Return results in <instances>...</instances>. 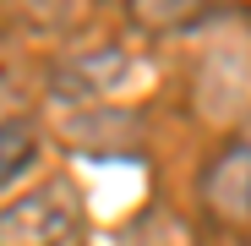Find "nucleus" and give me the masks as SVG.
<instances>
[{
	"instance_id": "f257e3e1",
	"label": "nucleus",
	"mask_w": 251,
	"mask_h": 246,
	"mask_svg": "<svg viewBox=\"0 0 251 246\" xmlns=\"http://www.w3.org/2000/svg\"><path fill=\"white\" fill-rule=\"evenodd\" d=\"M82 230V191L71 175H50L0 208V246H66Z\"/></svg>"
},
{
	"instance_id": "f03ea898",
	"label": "nucleus",
	"mask_w": 251,
	"mask_h": 246,
	"mask_svg": "<svg viewBox=\"0 0 251 246\" xmlns=\"http://www.w3.org/2000/svg\"><path fill=\"white\" fill-rule=\"evenodd\" d=\"M202 202L224 224H251V142H229L202 170Z\"/></svg>"
},
{
	"instance_id": "7ed1b4c3",
	"label": "nucleus",
	"mask_w": 251,
	"mask_h": 246,
	"mask_svg": "<svg viewBox=\"0 0 251 246\" xmlns=\"http://www.w3.org/2000/svg\"><path fill=\"white\" fill-rule=\"evenodd\" d=\"M33 159H38V132H33V120H0V186H11L33 170Z\"/></svg>"
},
{
	"instance_id": "20e7f679",
	"label": "nucleus",
	"mask_w": 251,
	"mask_h": 246,
	"mask_svg": "<svg viewBox=\"0 0 251 246\" xmlns=\"http://www.w3.org/2000/svg\"><path fill=\"white\" fill-rule=\"evenodd\" d=\"M219 0H131V11L142 27H191L213 11Z\"/></svg>"
},
{
	"instance_id": "39448f33",
	"label": "nucleus",
	"mask_w": 251,
	"mask_h": 246,
	"mask_svg": "<svg viewBox=\"0 0 251 246\" xmlns=\"http://www.w3.org/2000/svg\"><path fill=\"white\" fill-rule=\"evenodd\" d=\"M11 11L27 17L33 27H76V22H88L93 0H11Z\"/></svg>"
}]
</instances>
